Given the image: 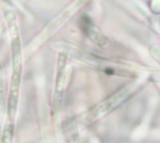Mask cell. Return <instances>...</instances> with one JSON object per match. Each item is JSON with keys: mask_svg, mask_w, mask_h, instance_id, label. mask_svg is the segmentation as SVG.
I'll return each instance as SVG.
<instances>
[{"mask_svg": "<svg viewBox=\"0 0 160 143\" xmlns=\"http://www.w3.org/2000/svg\"><path fill=\"white\" fill-rule=\"evenodd\" d=\"M125 93H128L126 90H121L112 97L109 98L108 101L102 103V105L97 107L95 110H93L92 112L95 114V118L93 119H95V118H98V116L102 114H108V113L111 112L112 110L115 109V108L118 106L120 104H122V101H123V98L125 97Z\"/></svg>", "mask_w": 160, "mask_h": 143, "instance_id": "6da1fadb", "label": "cell"}, {"mask_svg": "<svg viewBox=\"0 0 160 143\" xmlns=\"http://www.w3.org/2000/svg\"><path fill=\"white\" fill-rule=\"evenodd\" d=\"M83 32L88 35L93 42L97 44L99 47H105L108 45V40L105 36L100 33L99 31H97L95 28H93L92 24L88 17H83L82 19V27H81Z\"/></svg>", "mask_w": 160, "mask_h": 143, "instance_id": "277c9868", "label": "cell"}, {"mask_svg": "<svg viewBox=\"0 0 160 143\" xmlns=\"http://www.w3.org/2000/svg\"><path fill=\"white\" fill-rule=\"evenodd\" d=\"M20 77L21 72H14L11 81V94L9 98V115L11 118H15V113L17 109V104H18V91H19Z\"/></svg>", "mask_w": 160, "mask_h": 143, "instance_id": "3957f363", "label": "cell"}, {"mask_svg": "<svg viewBox=\"0 0 160 143\" xmlns=\"http://www.w3.org/2000/svg\"><path fill=\"white\" fill-rule=\"evenodd\" d=\"M66 61L67 56L63 53L59 54L58 59V69H57L56 83H55V102L56 103L55 106H58V100L59 103L61 102L62 98V93H63L64 85V70H65Z\"/></svg>", "mask_w": 160, "mask_h": 143, "instance_id": "7a4b0ae2", "label": "cell"}]
</instances>
